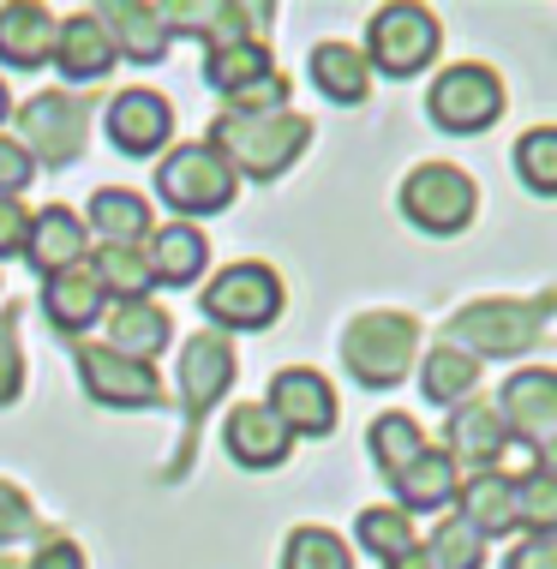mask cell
<instances>
[{
    "label": "cell",
    "mask_w": 557,
    "mask_h": 569,
    "mask_svg": "<svg viewBox=\"0 0 557 569\" xmlns=\"http://www.w3.org/2000/svg\"><path fill=\"white\" fill-rule=\"evenodd\" d=\"M108 42H115V54L138 60V67H157V60L168 54V24L157 7H145V0H120V7L97 12Z\"/></svg>",
    "instance_id": "obj_21"
},
{
    "label": "cell",
    "mask_w": 557,
    "mask_h": 569,
    "mask_svg": "<svg viewBox=\"0 0 557 569\" xmlns=\"http://www.w3.org/2000/svg\"><path fill=\"white\" fill-rule=\"evenodd\" d=\"M426 109H431V120H438L444 132H486L491 120L504 114V84H498L491 67H474L468 60V67L438 72Z\"/></svg>",
    "instance_id": "obj_8"
},
{
    "label": "cell",
    "mask_w": 557,
    "mask_h": 569,
    "mask_svg": "<svg viewBox=\"0 0 557 569\" xmlns=\"http://www.w3.org/2000/svg\"><path fill=\"white\" fill-rule=\"evenodd\" d=\"M384 569H431V558H426V546H408L401 558H390Z\"/></svg>",
    "instance_id": "obj_45"
},
{
    "label": "cell",
    "mask_w": 557,
    "mask_h": 569,
    "mask_svg": "<svg viewBox=\"0 0 557 569\" xmlns=\"http://www.w3.org/2000/svg\"><path fill=\"white\" fill-rule=\"evenodd\" d=\"M30 569H84V551L72 540H49L42 551H30Z\"/></svg>",
    "instance_id": "obj_44"
},
{
    "label": "cell",
    "mask_w": 557,
    "mask_h": 569,
    "mask_svg": "<svg viewBox=\"0 0 557 569\" xmlns=\"http://www.w3.org/2000/svg\"><path fill=\"white\" fill-rule=\"evenodd\" d=\"M30 528H37V510H30V498H24L19 486L0 480V546L19 540V533H30Z\"/></svg>",
    "instance_id": "obj_41"
},
{
    "label": "cell",
    "mask_w": 557,
    "mask_h": 569,
    "mask_svg": "<svg viewBox=\"0 0 557 569\" xmlns=\"http://www.w3.org/2000/svg\"><path fill=\"white\" fill-rule=\"evenodd\" d=\"M504 450H509V432H504V420L491 402H468V408L450 413V461H468V468L491 473Z\"/></svg>",
    "instance_id": "obj_22"
},
{
    "label": "cell",
    "mask_w": 557,
    "mask_h": 569,
    "mask_svg": "<svg viewBox=\"0 0 557 569\" xmlns=\"http://www.w3.org/2000/svg\"><path fill=\"white\" fill-rule=\"evenodd\" d=\"M72 360H79L90 402H102V408H157L162 402V378L145 360H127V353H115L102 342H84Z\"/></svg>",
    "instance_id": "obj_10"
},
{
    "label": "cell",
    "mask_w": 557,
    "mask_h": 569,
    "mask_svg": "<svg viewBox=\"0 0 557 569\" xmlns=\"http://www.w3.org/2000/svg\"><path fill=\"white\" fill-rule=\"evenodd\" d=\"M516 521L534 533H557V473L534 468L528 480H516Z\"/></svg>",
    "instance_id": "obj_37"
},
{
    "label": "cell",
    "mask_w": 557,
    "mask_h": 569,
    "mask_svg": "<svg viewBox=\"0 0 557 569\" xmlns=\"http://www.w3.org/2000/svg\"><path fill=\"white\" fill-rule=\"evenodd\" d=\"M539 325H546V306H521V300H479L461 306L450 318V348L491 353V360H509V353H528L539 342Z\"/></svg>",
    "instance_id": "obj_4"
},
{
    "label": "cell",
    "mask_w": 557,
    "mask_h": 569,
    "mask_svg": "<svg viewBox=\"0 0 557 569\" xmlns=\"http://www.w3.org/2000/svg\"><path fill=\"white\" fill-rule=\"evenodd\" d=\"M312 84L330 102H366L371 67H366L360 49H348V42H318V49H312Z\"/></svg>",
    "instance_id": "obj_29"
},
{
    "label": "cell",
    "mask_w": 557,
    "mask_h": 569,
    "mask_svg": "<svg viewBox=\"0 0 557 569\" xmlns=\"http://www.w3.org/2000/svg\"><path fill=\"white\" fill-rule=\"evenodd\" d=\"M145 264L157 282L186 288L210 264V240L198 234V222H162V228H150V240H145Z\"/></svg>",
    "instance_id": "obj_20"
},
{
    "label": "cell",
    "mask_w": 557,
    "mask_h": 569,
    "mask_svg": "<svg viewBox=\"0 0 557 569\" xmlns=\"http://www.w3.org/2000/svg\"><path fill=\"white\" fill-rule=\"evenodd\" d=\"M539 468H546V473H557V432H551L546 443H539Z\"/></svg>",
    "instance_id": "obj_46"
},
{
    "label": "cell",
    "mask_w": 557,
    "mask_h": 569,
    "mask_svg": "<svg viewBox=\"0 0 557 569\" xmlns=\"http://www.w3.org/2000/svg\"><path fill=\"white\" fill-rule=\"evenodd\" d=\"M157 192L180 217H216V210L235 204V168L210 144H175L157 168Z\"/></svg>",
    "instance_id": "obj_3"
},
{
    "label": "cell",
    "mask_w": 557,
    "mask_h": 569,
    "mask_svg": "<svg viewBox=\"0 0 557 569\" xmlns=\"http://www.w3.org/2000/svg\"><path fill=\"white\" fill-rule=\"evenodd\" d=\"M30 174H37V162H30V150L19 138H0V198H24Z\"/></svg>",
    "instance_id": "obj_39"
},
{
    "label": "cell",
    "mask_w": 557,
    "mask_h": 569,
    "mask_svg": "<svg viewBox=\"0 0 557 569\" xmlns=\"http://www.w3.org/2000/svg\"><path fill=\"white\" fill-rule=\"evenodd\" d=\"M354 533H360V546L371 551V558H384V563L401 558V551L414 546V521L401 516V510H384V503H378V510H360Z\"/></svg>",
    "instance_id": "obj_34"
},
{
    "label": "cell",
    "mask_w": 557,
    "mask_h": 569,
    "mask_svg": "<svg viewBox=\"0 0 557 569\" xmlns=\"http://www.w3.org/2000/svg\"><path fill=\"white\" fill-rule=\"evenodd\" d=\"M162 12V24H168V37L175 30H186V37H205L210 42V54L216 49H235V42H258V19H270V7H246V0H168Z\"/></svg>",
    "instance_id": "obj_12"
},
{
    "label": "cell",
    "mask_w": 557,
    "mask_h": 569,
    "mask_svg": "<svg viewBox=\"0 0 557 569\" xmlns=\"http://www.w3.org/2000/svg\"><path fill=\"white\" fill-rule=\"evenodd\" d=\"M282 569H354V551L330 528H294L282 546Z\"/></svg>",
    "instance_id": "obj_33"
},
{
    "label": "cell",
    "mask_w": 557,
    "mask_h": 569,
    "mask_svg": "<svg viewBox=\"0 0 557 569\" xmlns=\"http://www.w3.org/2000/svg\"><path fill=\"white\" fill-rule=\"evenodd\" d=\"M12 114V90H7V79H0V120Z\"/></svg>",
    "instance_id": "obj_47"
},
{
    "label": "cell",
    "mask_w": 557,
    "mask_h": 569,
    "mask_svg": "<svg viewBox=\"0 0 557 569\" xmlns=\"http://www.w3.org/2000/svg\"><path fill=\"white\" fill-rule=\"evenodd\" d=\"M222 443H228V456L240 461V468H282L288 450H294V432L265 402H246L228 413V426H222Z\"/></svg>",
    "instance_id": "obj_17"
},
{
    "label": "cell",
    "mask_w": 557,
    "mask_h": 569,
    "mask_svg": "<svg viewBox=\"0 0 557 569\" xmlns=\"http://www.w3.org/2000/svg\"><path fill=\"white\" fill-rule=\"evenodd\" d=\"M205 144L235 168V174L276 180L306 144H312V120H300L288 109L282 114H216Z\"/></svg>",
    "instance_id": "obj_1"
},
{
    "label": "cell",
    "mask_w": 557,
    "mask_h": 569,
    "mask_svg": "<svg viewBox=\"0 0 557 569\" xmlns=\"http://www.w3.org/2000/svg\"><path fill=\"white\" fill-rule=\"evenodd\" d=\"M24 390V353H19V336H12V318L0 325V408L19 402Z\"/></svg>",
    "instance_id": "obj_40"
},
{
    "label": "cell",
    "mask_w": 557,
    "mask_h": 569,
    "mask_svg": "<svg viewBox=\"0 0 557 569\" xmlns=\"http://www.w3.org/2000/svg\"><path fill=\"white\" fill-rule=\"evenodd\" d=\"M474 204H479L474 180L450 162H426L401 180V210H408V222L426 228V234H456V228H468Z\"/></svg>",
    "instance_id": "obj_7"
},
{
    "label": "cell",
    "mask_w": 557,
    "mask_h": 569,
    "mask_svg": "<svg viewBox=\"0 0 557 569\" xmlns=\"http://www.w3.org/2000/svg\"><path fill=\"white\" fill-rule=\"evenodd\" d=\"M426 558H431V569H479L486 551H479V533L468 521L450 516V521H438V533L426 540Z\"/></svg>",
    "instance_id": "obj_36"
},
{
    "label": "cell",
    "mask_w": 557,
    "mask_h": 569,
    "mask_svg": "<svg viewBox=\"0 0 557 569\" xmlns=\"http://www.w3.org/2000/svg\"><path fill=\"white\" fill-rule=\"evenodd\" d=\"M265 408L288 426V432H300V438L336 432V390H330V378H324V372H312V366H288V372H276Z\"/></svg>",
    "instance_id": "obj_11"
},
{
    "label": "cell",
    "mask_w": 557,
    "mask_h": 569,
    "mask_svg": "<svg viewBox=\"0 0 557 569\" xmlns=\"http://www.w3.org/2000/svg\"><path fill=\"white\" fill-rule=\"evenodd\" d=\"M54 42H60V19L49 7H37V0H19V7H0V60L7 67H42V60H54Z\"/></svg>",
    "instance_id": "obj_18"
},
{
    "label": "cell",
    "mask_w": 557,
    "mask_h": 569,
    "mask_svg": "<svg viewBox=\"0 0 557 569\" xmlns=\"http://www.w3.org/2000/svg\"><path fill=\"white\" fill-rule=\"evenodd\" d=\"M0 569H19V563H12V558H0Z\"/></svg>",
    "instance_id": "obj_48"
},
{
    "label": "cell",
    "mask_w": 557,
    "mask_h": 569,
    "mask_svg": "<svg viewBox=\"0 0 557 569\" xmlns=\"http://www.w3.org/2000/svg\"><path fill=\"white\" fill-rule=\"evenodd\" d=\"M474 383H479V360H468L461 348H431L426 353V366H420V390H426V402H438V408H450L461 402V396H474Z\"/></svg>",
    "instance_id": "obj_30"
},
{
    "label": "cell",
    "mask_w": 557,
    "mask_h": 569,
    "mask_svg": "<svg viewBox=\"0 0 557 569\" xmlns=\"http://www.w3.org/2000/svg\"><path fill=\"white\" fill-rule=\"evenodd\" d=\"M366 443H371V456H378V468H384V473H390V480H396V473H401V468H408L414 456L426 450V432H420V426L408 420V413H384V420H371Z\"/></svg>",
    "instance_id": "obj_32"
},
{
    "label": "cell",
    "mask_w": 557,
    "mask_h": 569,
    "mask_svg": "<svg viewBox=\"0 0 557 569\" xmlns=\"http://www.w3.org/2000/svg\"><path fill=\"white\" fill-rule=\"evenodd\" d=\"M282 102H288V79H282V72H270V79L235 90L222 114H282Z\"/></svg>",
    "instance_id": "obj_38"
},
{
    "label": "cell",
    "mask_w": 557,
    "mask_h": 569,
    "mask_svg": "<svg viewBox=\"0 0 557 569\" xmlns=\"http://www.w3.org/2000/svg\"><path fill=\"white\" fill-rule=\"evenodd\" d=\"M24 234H30V210L19 204V198H0V258L24 252Z\"/></svg>",
    "instance_id": "obj_42"
},
{
    "label": "cell",
    "mask_w": 557,
    "mask_h": 569,
    "mask_svg": "<svg viewBox=\"0 0 557 569\" xmlns=\"http://www.w3.org/2000/svg\"><path fill=\"white\" fill-rule=\"evenodd\" d=\"M282 312V282L270 264H228L205 288V318L216 330H270Z\"/></svg>",
    "instance_id": "obj_6"
},
{
    "label": "cell",
    "mask_w": 557,
    "mask_h": 569,
    "mask_svg": "<svg viewBox=\"0 0 557 569\" xmlns=\"http://www.w3.org/2000/svg\"><path fill=\"white\" fill-rule=\"evenodd\" d=\"M390 486H396V498H401V503H396L401 516H414V510H444V503L456 498V461H450V450H431V443H426V450L414 456Z\"/></svg>",
    "instance_id": "obj_24"
},
{
    "label": "cell",
    "mask_w": 557,
    "mask_h": 569,
    "mask_svg": "<svg viewBox=\"0 0 557 569\" xmlns=\"http://www.w3.org/2000/svg\"><path fill=\"white\" fill-rule=\"evenodd\" d=\"M498 420H504V432L546 443L557 432V372H546V366L509 372L504 396H498Z\"/></svg>",
    "instance_id": "obj_14"
},
{
    "label": "cell",
    "mask_w": 557,
    "mask_h": 569,
    "mask_svg": "<svg viewBox=\"0 0 557 569\" xmlns=\"http://www.w3.org/2000/svg\"><path fill=\"white\" fill-rule=\"evenodd\" d=\"M54 67L67 72V79H102L108 67H115V42H108V30L97 12H72L67 24H60V42H54Z\"/></svg>",
    "instance_id": "obj_23"
},
{
    "label": "cell",
    "mask_w": 557,
    "mask_h": 569,
    "mask_svg": "<svg viewBox=\"0 0 557 569\" xmlns=\"http://www.w3.org/2000/svg\"><path fill=\"white\" fill-rule=\"evenodd\" d=\"M19 132H24L30 162H49V168L79 162V150H84V102L67 97V90H42V97H30L19 109Z\"/></svg>",
    "instance_id": "obj_9"
},
{
    "label": "cell",
    "mask_w": 557,
    "mask_h": 569,
    "mask_svg": "<svg viewBox=\"0 0 557 569\" xmlns=\"http://www.w3.org/2000/svg\"><path fill=\"white\" fill-rule=\"evenodd\" d=\"M228 383H235V348H228V336L216 330H198L192 342L180 348V402H186V420H205V413L228 396Z\"/></svg>",
    "instance_id": "obj_13"
},
{
    "label": "cell",
    "mask_w": 557,
    "mask_h": 569,
    "mask_svg": "<svg viewBox=\"0 0 557 569\" xmlns=\"http://www.w3.org/2000/svg\"><path fill=\"white\" fill-rule=\"evenodd\" d=\"M168 336H175V325H168L162 306L157 300H132V306H115V312H108V342L102 348H115V353H127V360L150 366V353H162Z\"/></svg>",
    "instance_id": "obj_26"
},
{
    "label": "cell",
    "mask_w": 557,
    "mask_h": 569,
    "mask_svg": "<svg viewBox=\"0 0 557 569\" xmlns=\"http://www.w3.org/2000/svg\"><path fill=\"white\" fill-rule=\"evenodd\" d=\"M414 348H420V325L408 312H366L342 336V360L366 390H390V383L408 378Z\"/></svg>",
    "instance_id": "obj_2"
},
{
    "label": "cell",
    "mask_w": 557,
    "mask_h": 569,
    "mask_svg": "<svg viewBox=\"0 0 557 569\" xmlns=\"http://www.w3.org/2000/svg\"><path fill=\"white\" fill-rule=\"evenodd\" d=\"M168 132H175V109H168V97H157V90L138 84V90H120L108 102V138L127 157H157L168 144Z\"/></svg>",
    "instance_id": "obj_15"
},
{
    "label": "cell",
    "mask_w": 557,
    "mask_h": 569,
    "mask_svg": "<svg viewBox=\"0 0 557 569\" xmlns=\"http://www.w3.org/2000/svg\"><path fill=\"white\" fill-rule=\"evenodd\" d=\"M431 54H438V19H431L426 7L396 0V7L371 12V24H366V67L390 72V79H414V72H426Z\"/></svg>",
    "instance_id": "obj_5"
},
{
    "label": "cell",
    "mask_w": 557,
    "mask_h": 569,
    "mask_svg": "<svg viewBox=\"0 0 557 569\" xmlns=\"http://www.w3.org/2000/svg\"><path fill=\"white\" fill-rule=\"evenodd\" d=\"M461 521L479 533V540H491V533H516V480L509 473H474L468 486H461Z\"/></svg>",
    "instance_id": "obj_25"
},
{
    "label": "cell",
    "mask_w": 557,
    "mask_h": 569,
    "mask_svg": "<svg viewBox=\"0 0 557 569\" xmlns=\"http://www.w3.org/2000/svg\"><path fill=\"white\" fill-rule=\"evenodd\" d=\"M42 312H49L54 330L79 336V330L97 325V318H108V295L97 288L90 264H72V270H60V276H42Z\"/></svg>",
    "instance_id": "obj_19"
},
{
    "label": "cell",
    "mask_w": 557,
    "mask_h": 569,
    "mask_svg": "<svg viewBox=\"0 0 557 569\" xmlns=\"http://www.w3.org/2000/svg\"><path fill=\"white\" fill-rule=\"evenodd\" d=\"M24 258H30V270H42V276H60V270L84 264V258H90V228H84V217H79V210H67V204L30 210Z\"/></svg>",
    "instance_id": "obj_16"
},
{
    "label": "cell",
    "mask_w": 557,
    "mask_h": 569,
    "mask_svg": "<svg viewBox=\"0 0 557 569\" xmlns=\"http://www.w3.org/2000/svg\"><path fill=\"white\" fill-rule=\"evenodd\" d=\"M84 264H90V276H97L102 295H115V306L150 300V288H157V276H150L145 252H132V246H97Z\"/></svg>",
    "instance_id": "obj_28"
},
{
    "label": "cell",
    "mask_w": 557,
    "mask_h": 569,
    "mask_svg": "<svg viewBox=\"0 0 557 569\" xmlns=\"http://www.w3.org/2000/svg\"><path fill=\"white\" fill-rule=\"evenodd\" d=\"M84 228H97L102 246H132L138 252V240H150V210H145V198L127 192V187H102L97 198H90V217Z\"/></svg>",
    "instance_id": "obj_27"
},
{
    "label": "cell",
    "mask_w": 557,
    "mask_h": 569,
    "mask_svg": "<svg viewBox=\"0 0 557 569\" xmlns=\"http://www.w3.org/2000/svg\"><path fill=\"white\" fill-rule=\"evenodd\" d=\"M270 72H276V60H270L265 42H235V49H216V54L205 60V79L222 90V97H235V90L270 79Z\"/></svg>",
    "instance_id": "obj_31"
},
{
    "label": "cell",
    "mask_w": 557,
    "mask_h": 569,
    "mask_svg": "<svg viewBox=\"0 0 557 569\" xmlns=\"http://www.w3.org/2000/svg\"><path fill=\"white\" fill-rule=\"evenodd\" d=\"M504 569H557V533H534V540H521L509 551Z\"/></svg>",
    "instance_id": "obj_43"
},
{
    "label": "cell",
    "mask_w": 557,
    "mask_h": 569,
    "mask_svg": "<svg viewBox=\"0 0 557 569\" xmlns=\"http://www.w3.org/2000/svg\"><path fill=\"white\" fill-rule=\"evenodd\" d=\"M516 174L528 180L534 192L557 198V127H534L528 138L516 144Z\"/></svg>",
    "instance_id": "obj_35"
}]
</instances>
